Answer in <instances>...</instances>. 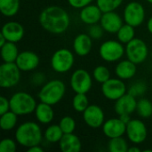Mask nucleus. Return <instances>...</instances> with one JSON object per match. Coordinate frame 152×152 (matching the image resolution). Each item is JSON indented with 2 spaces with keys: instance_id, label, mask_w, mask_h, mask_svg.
Returning a JSON list of instances; mask_svg holds the SVG:
<instances>
[{
  "instance_id": "43",
  "label": "nucleus",
  "mask_w": 152,
  "mask_h": 152,
  "mask_svg": "<svg viewBox=\"0 0 152 152\" xmlns=\"http://www.w3.org/2000/svg\"><path fill=\"white\" fill-rule=\"evenodd\" d=\"M147 29H148V31L151 33L152 35V16L151 17H150V19L148 20V21H147Z\"/></svg>"
},
{
  "instance_id": "39",
  "label": "nucleus",
  "mask_w": 152,
  "mask_h": 152,
  "mask_svg": "<svg viewBox=\"0 0 152 152\" xmlns=\"http://www.w3.org/2000/svg\"><path fill=\"white\" fill-rule=\"evenodd\" d=\"M10 110V100L5 96L2 95L0 97V115Z\"/></svg>"
},
{
  "instance_id": "47",
  "label": "nucleus",
  "mask_w": 152,
  "mask_h": 152,
  "mask_svg": "<svg viewBox=\"0 0 152 152\" xmlns=\"http://www.w3.org/2000/svg\"><path fill=\"white\" fill-rule=\"evenodd\" d=\"M151 58H152V50H151Z\"/></svg>"
},
{
  "instance_id": "27",
  "label": "nucleus",
  "mask_w": 152,
  "mask_h": 152,
  "mask_svg": "<svg viewBox=\"0 0 152 152\" xmlns=\"http://www.w3.org/2000/svg\"><path fill=\"white\" fill-rule=\"evenodd\" d=\"M64 133L58 125H50L44 132V138L50 143H59Z\"/></svg>"
},
{
  "instance_id": "22",
  "label": "nucleus",
  "mask_w": 152,
  "mask_h": 152,
  "mask_svg": "<svg viewBox=\"0 0 152 152\" xmlns=\"http://www.w3.org/2000/svg\"><path fill=\"white\" fill-rule=\"evenodd\" d=\"M59 147L62 152H79L82 149V142L74 133L64 134L59 142Z\"/></svg>"
},
{
  "instance_id": "38",
  "label": "nucleus",
  "mask_w": 152,
  "mask_h": 152,
  "mask_svg": "<svg viewBox=\"0 0 152 152\" xmlns=\"http://www.w3.org/2000/svg\"><path fill=\"white\" fill-rule=\"evenodd\" d=\"M68 4L75 9H82L93 3L94 0H67Z\"/></svg>"
},
{
  "instance_id": "10",
  "label": "nucleus",
  "mask_w": 152,
  "mask_h": 152,
  "mask_svg": "<svg viewBox=\"0 0 152 152\" xmlns=\"http://www.w3.org/2000/svg\"><path fill=\"white\" fill-rule=\"evenodd\" d=\"M93 76L84 69H76L70 77V87L76 94H87L93 86Z\"/></svg>"
},
{
  "instance_id": "17",
  "label": "nucleus",
  "mask_w": 152,
  "mask_h": 152,
  "mask_svg": "<svg viewBox=\"0 0 152 152\" xmlns=\"http://www.w3.org/2000/svg\"><path fill=\"white\" fill-rule=\"evenodd\" d=\"M24 28L23 26L14 20L5 22L1 29V34L5 37L8 42L18 43L20 42L24 37Z\"/></svg>"
},
{
  "instance_id": "29",
  "label": "nucleus",
  "mask_w": 152,
  "mask_h": 152,
  "mask_svg": "<svg viewBox=\"0 0 152 152\" xmlns=\"http://www.w3.org/2000/svg\"><path fill=\"white\" fill-rule=\"evenodd\" d=\"M128 143L123 136L110 139L108 142V150L110 152H127Z\"/></svg>"
},
{
  "instance_id": "28",
  "label": "nucleus",
  "mask_w": 152,
  "mask_h": 152,
  "mask_svg": "<svg viewBox=\"0 0 152 152\" xmlns=\"http://www.w3.org/2000/svg\"><path fill=\"white\" fill-rule=\"evenodd\" d=\"M135 28L125 23L117 32V38L122 44L126 45L135 37Z\"/></svg>"
},
{
  "instance_id": "18",
  "label": "nucleus",
  "mask_w": 152,
  "mask_h": 152,
  "mask_svg": "<svg viewBox=\"0 0 152 152\" xmlns=\"http://www.w3.org/2000/svg\"><path fill=\"white\" fill-rule=\"evenodd\" d=\"M136 106H137L136 98L131 95L130 94L126 93V94H124L122 97H120L118 100L115 102L114 110L118 116L124 114L131 115L134 111H136Z\"/></svg>"
},
{
  "instance_id": "37",
  "label": "nucleus",
  "mask_w": 152,
  "mask_h": 152,
  "mask_svg": "<svg viewBox=\"0 0 152 152\" xmlns=\"http://www.w3.org/2000/svg\"><path fill=\"white\" fill-rule=\"evenodd\" d=\"M103 33H104L103 28L101 26V24L98 25V23L91 25L88 30V35L93 38V40H98L102 38L103 37Z\"/></svg>"
},
{
  "instance_id": "32",
  "label": "nucleus",
  "mask_w": 152,
  "mask_h": 152,
  "mask_svg": "<svg viewBox=\"0 0 152 152\" xmlns=\"http://www.w3.org/2000/svg\"><path fill=\"white\" fill-rule=\"evenodd\" d=\"M94 79L100 84H103L110 78V71L104 65H99L95 67L93 70Z\"/></svg>"
},
{
  "instance_id": "21",
  "label": "nucleus",
  "mask_w": 152,
  "mask_h": 152,
  "mask_svg": "<svg viewBox=\"0 0 152 152\" xmlns=\"http://www.w3.org/2000/svg\"><path fill=\"white\" fill-rule=\"evenodd\" d=\"M136 65L137 64L128 59L122 61L120 60L115 68V74L117 77L122 80H128L133 78L137 72Z\"/></svg>"
},
{
  "instance_id": "25",
  "label": "nucleus",
  "mask_w": 152,
  "mask_h": 152,
  "mask_svg": "<svg viewBox=\"0 0 152 152\" xmlns=\"http://www.w3.org/2000/svg\"><path fill=\"white\" fill-rule=\"evenodd\" d=\"M20 7V0H0V11L5 17H12L16 15Z\"/></svg>"
},
{
  "instance_id": "6",
  "label": "nucleus",
  "mask_w": 152,
  "mask_h": 152,
  "mask_svg": "<svg viewBox=\"0 0 152 152\" xmlns=\"http://www.w3.org/2000/svg\"><path fill=\"white\" fill-rule=\"evenodd\" d=\"M99 54L106 62H117L126 54V46L118 40H107L100 45Z\"/></svg>"
},
{
  "instance_id": "35",
  "label": "nucleus",
  "mask_w": 152,
  "mask_h": 152,
  "mask_svg": "<svg viewBox=\"0 0 152 152\" xmlns=\"http://www.w3.org/2000/svg\"><path fill=\"white\" fill-rule=\"evenodd\" d=\"M147 91V85L144 81H137L130 86L127 90V93L133 95L134 97H141Z\"/></svg>"
},
{
  "instance_id": "31",
  "label": "nucleus",
  "mask_w": 152,
  "mask_h": 152,
  "mask_svg": "<svg viewBox=\"0 0 152 152\" xmlns=\"http://www.w3.org/2000/svg\"><path fill=\"white\" fill-rule=\"evenodd\" d=\"M89 105V100L86 94H76L72 99V107L75 111L78 113H83Z\"/></svg>"
},
{
  "instance_id": "16",
  "label": "nucleus",
  "mask_w": 152,
  "mask_h": 152,
  "mask_svg": "<svg viewBox=\"0 0 152 152\" xmlns=\"http://www.w3.org/2000/svg\"><path fill=\"white\" fill-rule=\"evenodd\" d=\"M40 62L38 55L32 51H23L19 53L17 60L15 61L16 65L21 70V72H28L35 70Z\"/></svg>"
},
{
  "instance_id": "4",
  "label": "nucleus",
  "mask_w": 152,
  "mask_h": 152,
  "mask_svg": "<svg viewBox=\"0 0 152 152\" xmlns=\"http://www.w3.org/2000/svg\"><path fill=\"white\" fill-rule=\"evenodd\" d=\"M10 110L18 116H27L33 113L37 108L36 99L28 93L19 91L10 97Z\"/></svg>"
},
{
  "instance_id": "1",
  "label": "nucleus",
  "mask_w": 152,
  "mask_h": 152,
  "mask_svg": "<svg viewBox=\"0 0 152 152\" xmlns=\"http://www.w3.org/2000/svg\"><path fill=\"white\" fill-rule=\"evenodd\" d=\"M38 20L45 31L54 35L65 33L70 25L69 14L64 8L58 5H50L43 9Z\"/></svg>"
},
{
  "instance_id": "3",
  "label": "nucleus",
  "mask_w": 152,
  "mask_h": 152,
  "mask_svg": "<svg viewBox=\"0 0 152 152\" xmlns=\"http://www.w3.org/2000/svg\"><path fill=\"white\" fill-rule=\"evenodd\" d=\"M66 86L60 79H52L45 82L38 92V99L52 106L58 104L65 96Z\"/></svg>"
},
{
  "instance_id": "8",
  "label": "nucleus",
  "mask_w": 152,
  "mask_h": 152,
  "mask_svg": "<svg viewBox=\"0 0 152 152\" xmlns=\"http://www.w3.org/2000/svg\"><path fill=\"white\" fill-rule=\"evenodd\" d=\"M126 55L128 60L135 64H141L144 62L149 56L148 45L142 39L134 37L126 45Z\"/></svg>"
},
{
  "instance_id": "41",
  "label": "nucleus",
  "mask_w": 152,
  "mask_h": 152,
  "mask_svg": "<svg viewBox=\"0 0 152 152\" xmlns=\"http://www.w3.org/2000/svg\"><path fill=\"white\" fill-rule=\"evenodd\" d=\"M27 151H28V152H43L44 151V149H43V147H41L40 144H39V145L32 146V147L27 149Z\"/></svg>"
},
{
  "instance_id": "15",
  "label": "nucleus",
  "mask_w": 152,
  "mask_h": 152,
  "mask_svg": "<svg viewBox=\"0 0 152 152\" xmlns=\"http://www.w3.org/2000/svg\"><path fill=\"white\" fill-rule=\"evenodd\" d=\"M103 134L109 138H116L120 137L126 134V124L124 123L119 117L118 118H113L106 120L104 124L102 126Z\"/></svg>"
},
{
  "instance_id": "46",
  "label": "nucleus",
  "mask_w": 152,
  "mask_h": 152,
  "mask_svg": "<svg viewBox=\"0 0 152 152\" xmlns=\"http://www.w3.org/2000/svg\"><path fill=\"white\" fill-rule=\"evenodd\" d=\"M146 1H147L148 3H150V4H152V0H146Z\"/></svg>"
},
{
  "instance_id": "33",
  "label": "nucleus",
  "mask_w": 152,
  "mask_h": 152,
  "mask_svg": "<svg viewBox=\"0 0 152 152\" xmlns=\"http://www.w3.org/2000/svg\"><path fill=\"white\" fill-rule=\"evenodd\" d=\"M124 0H96V4L102 12L116 11L122 4Z\"/></svg>"
},
{
  "instance_id": "24",
  "label": "nucleus",
  "mask_w": 152,
  "mask_h": 152,
  "mask_svg": "<svg viewBox=\"0 0 152 152\" xmlns=\"http://www.w3.org/2000/svg\"><path fill=\"white\" fill-rule=\"evenodd\" d=\"M0 53L4 62H15L20 53L16 43L8 41L0 47Z\"/></svg>"
},
{
  "instance_id": "23",
  "label": "nucleus",
  "mask_w": 152,
  "mask_h": 152,
  "mask_svg": "<svg viewBox=\"0 0 152 152\" xmlns=\"http://www.w3.org/2000/svg\"><path fill=\"white\" fill-rule=\"evenodd\" d=\"M34 113L37 122L43 125L50 124L54 118V111L53 106L45 102H40L37 103Z\"/></svg>"
},
{
  "instance_id": "42",
  "label": "nucleus",
  "mask_w": 152,
  "mask_h": 152,
  "mask_svg": "<svg viewBox=\"0 0 152 152\" xmlns=\"http://www.w3.org/2000/svg\"><path fill=\"white\" fill-rule=\"evenodd\" d=\"M118 117H119V118H120L124 123H126V124H128V123L131 121V117H130V115L124 114V115H120V116H118Z\"/></svg>"
},
{
  "instance_id": "36",
  "label": "nucleus",
  "mask_w": 152,
  "mask_h": 152,
  "mask_svg": "<svg viewBox=\"0 0 152 152\" xmlns=\"http://www.w3.org/2000/svg\"><path fill=\"white\" fill-rule=\"evenodd\" d=\"M18 142L11 138H4L0 142V152H15Z\"/></svg>"
},
{
  "instance_id": "30",
  "label": "nucleus",
  "mask_w": 152,
  "mask_h": 152,
  "mask_svg": "<svg viewBox=\"0 0 152 152\" xmlns=\"http://www.w3.org/2000/svg\"><path fill=\"white\" fill-rule=\"evenodd\" d=\"M136 112L141 118H149L152 116V102L146 98L140 99L137 101Z\"/></svg>"
},
{
  "instance_id": "45",
  "label": "nucleus",
  "mask_w": 152,
  "mask_h": 152,
  "mask_svg": "<svg viewBox=\"0 0 152 152\" xmlns=\"http://www.w3.org/2000/svg\"><path fill=\"white\" fill-rule=\"evenodd\" d=\"M6 42H7V40L5 39V37L0 33V47H1L2 45H4Z\"/></svg>"
},
{
  "instance_id": "44",
  "label": "nucleus",
  "mask_w": 152,
  "mask_h": 152,
  "mask_svg": "<svg viewBox=\"0 0 152 152\" xmlns=\"http://www.w3.org/2000/svg\"><path fill=\"white\" fill-rule=\"evenodd\" d=\"M141 149L136 146H132L128 149V152H141Z\"/></svg>"
},
{
  "instance_id": "7",
  "label": "nucleus",
  "mask_w": 152,
  "mask_h": 152,
  "mask_svg": "<svg viewBox=\"0 0 152 152\" xmlns=\"http://www.w3.org/2000/svg\"><path fill=\"white\" fill-rule=\"evenodd\" d=\"M21 70L15 62H4L0 66V86L9 89L16 86L21 77Z\"/></svg>"
},
{
  "instance_id": "26",
  "label": "nucleus",
  "mask_w": 152,
  "mask_h": 152,
  "mask_svg": "<svg viewBox=\"0 0 152 152\" xmlns=\"http://www.w3.org/2000/svg\"><path fill=\"white\" fill-rule=\"evenodd\" d=\"M18 115L15 114L11 110L0 117V127L3 131H11L12 130L18 122Z\"/></svg>"
},
{
  "instance_id": "2",
  "label": "nucleus",
  "mask_w": 152,
  "mask_h": 152,
  "mask_svg": "<svg viewBox=\"0 0 152 152\" xmlns=\"http://www.w3.org/2000/svg\"><path fill=\"white\" fill-rule=\"evenodd\" d=\"M43 137L44 134L40 126L33 121H26L20 124L14 133V138L18 144L27 149L39 145Z\"/></svg>"
},
{
  "instance_id": "20",
  "label": "nucleus",
  "mask_w": 152,
  "mask_h": 152,
  "mask_svg": "<svg viewBox=\"0 0 152 152\" xmlns=\"http://www.w3.org/2000/svg\"><path fill=\"white\" fill-rule=\"evenodd\" d=\"M93 48V38L86 33L78 34L73 41V51L74 53L80 56L84 57L88 55Z\"/></svg>"
},
{
  "instance_id": "19",
  "label": "nucleus",
  "mask_w": 152,
  "mask_h": 152,
  "mask_svg": "<svg viewBox=\"0 0 152 152\" xmlns=\"http://www.w3.org/2000/svg\"><path fill=\"white\" fill-rule=\"evenodd\" d=\"M102 13V11L97 4H90L85 6L84 8L80 9L79 18L83 23L91 26L94 24L100 23Z\"/></svg>"
},
{
  "instance_id": "5",
  "label": "nucleus",
  "mask_w": 152,
  "mask_h": 152,
  "mask_svg": "<svg viewBox=\"0 0 152 152\" xmlns=\"http://www.w3.org/2000/svg\"><path fill=\"white\" fill-rule=\"evenodd\" d=\"M75 62L74 53L67 48L56 50L51 58V67L56 73L64 74L69 72Z\"/></svg>"
},
{
  "instance_id": "9",
  "label": "nucleus",
  "mask_w": 152,
  "mask_h": 152,
  "mask_svg": "<svg viewBox=\"0 0 152 152\" xmlns=\"http://www.w3.org/2000/svg\"><path fill=\"white\" fill-rule=\"evenodd\" d=\"M146 17V12L144 6L135 1L128 3L123 11V19L125 23H127L134 28L141 26Z\"/></svg>"
},
{
  "instance_id": "13",
  "label": "nucleus",
  "mask_w": 152,
  "mask_h": 152,
  "mask_svg": "<svg viewBox=\"0 0 152 152\" xmlns=\"http://www.w3.org/2000/svg\"><path fill=\"white\" fill-rule=\"evenodd\" d=\"M83 119L87 126L97 129L102 126L105 122V114L103 110L96 104H92L82 113Z\"/></svg>"
},
{
  "instance_id": "34",
  "label": "nucleus",
  "mask_w": 152,
  "mask_h": 152,
  "mask_svg": "<svg viewBox=\"0 0 152 152\" xmlns=\"http://www.w3.org/2000/svg\"><path fill=\"white\" fill-rule=\"evenodd\" d=\"M59 126L64 134H72L76 129V121L70 116H64L61 118Z\"/></svg>"
},
{
  "instance_id": "12",
  "label": "nucleus",
  "mask_w": 152,
  "mask_h": 152,
  "mask_svg": "<svg viewBox=\"0 0 152 152\" xmlns=\"http://www.w3.org/2000/svg\"><path fill=\"white\" fill-rule=\"evenodd\" d=\"M126 134L128 140L134 144L144 142L148 136V129L142 120L134 118L126 124Z\"/></svg>"
},
{
  "instance_id": "11",
  "label": "nucleus",
  "mask_w": 152,
  "mask_h": 152,
  "mask_svg": "<svg viewBox=\"0 0 152 152\" xmlns=\"http://www.w3.org/2000/svg\"><path fill=\"white\" fill-rule=\"evenodd\" d=\"M127 87L124 80L117 78H110L103 84H102V95L110 100L116 102L120 97L127 93Z\"/></svg>"
},
{
  "instance_id": "14",
  "label": "nucleus",
  "mask_w": 152,
  "mask_h": 152,
  "mask_svg": "<svg viewBox=\"0 0 152 152\" xmlns=\"http://www.w3.org/2000/svg\"><path fill=\"white\" fill-rule=\"evenodd\" d=\"M104 31L110 34H117L124 24V19L115 11L103 12L100 20Z\"/></svg>"
},
{
  "instance_id": "48",
  "label": "nucleus",
  "mask_w": 152,
  "mask_h": 152,
  "mask_svg": "<svg viewBox=\"0 0 152 152\" xmlns=\"http://www.w3.org/2000/svg\"><path fill=\"white\" fill-rule=\"evenodd\" d=\"M151 88H152V81H151Z\"/></svg>"
},
{
  "instance_id": "40",
  "label": "nucleus",
  "mask_w": 152,
  "mask_h": 152,
  "mask_svg": "<svg viewBox=\"0 0 152 152\" xmlns=\"http://www.w3.org/2000/svg\"><path fill=\"white\" fill-rule=\"evenodd\" d=\"M45 77L43 73H36L33 75L32 78H31V83L35 86H41L44 85L45 82Z\"/></svg>"
}]
</instances>
